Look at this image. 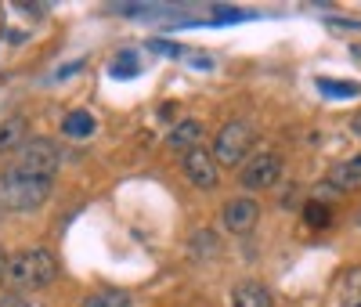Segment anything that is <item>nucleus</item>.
Listing matches in <instances>:
<instances>
[{
    "label": "nucleus",
    "instance_id": "f257e3e1",
    "mask_svg": "<svg viewBox=\"0 0 361 307\" xmlns=\"http://www.w3.org/2000/svg\"><path fill=\"white\" fill-rule=\"evenodd\" d=\"M54 279H58V260L47 250H18V253H11L8 264H4V275H0V282L8 286V293H18V296L40 293Z\"/></svg>",
    "mask_w": 361,
    "mask_h": 307
},
{
    "label": "nucleus",
    "instance_id": "f03ea898",
    "mask_svg": "<svg viewBox=\"0 0 361 307\" xmlns=\"http://www.w3.org/2000/svg\"><path fill=\"white\" fill-rule=\"evenodd\" d=\"M54 181L47 177H33V174H22L15 167H8L0 174V206L15 210V213H29V210H40L51 199Z\"/></svg>",
    "mask_w": 361,
    "mask_h": 307
},
{
    "label": "nucleus",
    "instance_id": "7ed1b4c3",
    "mask_svg": "<svg viewBox=\"0 0 361 307\" xmlns=\"http://www.w3.org/2000/svg\"><path fill=\"white\" fill-rule=\"evenodd\" d=\"M253 141H257L253 123H246V119L224 123L221 134L214 138V159H217V167H238V163H246Z\"/></svg>",
    "mask_w": 361,
    "mask_h": 307
},
{
    "label": "nucleus",
    "instance_id": "20e7f679",
    "mask_svg": "<svg viewBox=\"0 0 361 307\" xmlns=\"http://www.w3.org/2000/svg\"><path fill=\"white\" fill-rule=\"evenodd\" d=\"M58 167H62V152H58V145L47 141V138H29L18 148V159H15V170L33 174V177H47V181H54Z\"/></svg>",
    "mask_w": 361,
    "mask_h": 307
},
{
    "label": "nucleus",
    "instance_id": "39448f33",
    "mask_svg": "<svg viewBox=\"0 0 361 307\" xmlns=\"http://www.w3.org/2000/svg\"><path fill=\"white\" fill-rule=\"evenodd\" d=\"M282 177V156L279 152H257V156L246 159L243 167V184L250 192H264Z\"/></svg>",
    "mask_w": 361,
    "mask_h": 307
},
{
    "label": "nucleus",
    "instance_id": "423d86ee",
    "mask_svg": "<svg viewBox=\"0 0 361 307\" xmlns=\"http://www.w3.org/2000/svg\"><path fill=\"white\" fill-rule=\"evenodd\" d=\"M180 170H185L188 184H195V188L209 192V188H217V159H214V152L195 145L192 152H185V159H180Z\"/></svg>",
    "mask_w": 361,
    "mask_h": 307
},
{
    "label": "nucleus",
    "instance_id": "0eeeda50",
    "mask_svg": "<svg viewBox=\"0 0 361 307\" xmlns=\"http://www.w3.org/2000/svg\"><path fill=\"white\" fill-rule=\"evenodd\" d=\"M221 224L231 235H250L260 224V203L257 199H231L221 210Z\"/></svg>",
    "mask_w": 361,
    "mask_h": 307
},
{
    "label": "nucleus",
    "instance_id": "6e6552de",
    "mask_svg": "<svg viewBox=\"0 0 361 307\" xmlns=\"http://www.w3.org/2000/svg\"><path fill=\"white\" fill-rule=\"evenodd\" d=\"M231 303L235 307H275V293L257 279H246L231 289Z\"/></svg>",
    "mask_w": 361,
    "mask_h": 307
},
{
    "label": "nucleus",
    "instance_id": "1a4fd4ad",
    "mask_svg": "<svg viewBox=\"0 0 361 307\" xmlns=\"http://www.w3.org/2000/svg\"><path fill=\"white\" fill-rule=\"evenodd\" d=\"M329 184H333L336 192H357L361 188V156H350L343 163H336L329 170Z\"/></svg>",
    "mask_w": 361,
    "mask_h": 307
},
{
    "label": "nucleus",
    "instance_id": "9d476101",
    "mask_svg": "<svg viewBox=\"0 0 361 307\" xmlns=\"http://www.w3.org/2000/svg\"><path fill=\"white\" fill-rule=\"evenodd\" d=\"M94 131H98V123H94V116H90L87 109H73V112L62 116V134L73 138V141H87Z\"/></svg>",
    "mask_w": 361,
    "mask_h": 307
},
{
    "label": "nucleus",
    "instance_id": "9b49d317",
    "mask_svg": "<svg viewBox=\"0 0 361 307\" xmlns=\"http://www.w3.org/2000/svg\"><path fill=\"white\" fill-rule=\"evenodd\" d=\"M199 138H202V123H199V119H180L177 127L170 131L166 145L177 148V152H192V148L199 145Z\"/></svg>",
    "mask_w": 361,
    "mask_h": 307
},
{
    "label": "nucleus",
    "instance_id": "f8f14e48",
    "mask_svg": "<svg viewBox=\"0 0 361 307\" xmlns=\"http://www.w3.org/2000/svg\"><path fill=\"white\" fill-rule=\"evenodd\" d=\"M29 141V123L22 116H11L0 123V152H15Z\"/></svg>",
    "mask_w": 361,
    "mask_h": 307
},
{
    "label": "nucleus",
    "instance_id": "ddd939ff",
    "mask_svg": "<svg viewBox=\"0 0 361 307\" xmlns=\"http://www.w3.org/2000/svg\"><path fill=\"white\" fill-rule=\"evenodd\" d=\"M340 307H361V264L340 275Z\"/></svg>",
    "mask_w": 361,
    "mask_h": 307
},
{
    "label": "nucleus",
    "instance_id": "4468645a",
    "mask_svg": "<svg viewBox=\"0 0 361 307\" xmlns=\"http://www.w3.org/2000/svg\"><path fill=\"white\" fill-rule=\"evenodd\" d=\"M80 307H130V293L127 289H98V293H90Z\"/></svg>",
    "mask_w": 361,
    "mask_h": 307
},
{
    "label": "nucleus",
    "instance_id": "2eb2a0df",
    "mask_svg": "<svg viewBox=\"0 0 361 307\" xmlns=\"http://www.w3.org/2000/svg\"><path fill=\"white\" fill-rule=\"evenodd\" d=\"M137 69H141V61H137L134 51H119V54L112 58V66H109V73H112L116 80H130V76H137Z\"/></svg>",
    "mask_w": 361,
    "mask_h": 307
},
{
    "label": "nucleus",
    "instance_id": "dca6fc26",
    "mask_svg": "<svg viewBox=\"0 0 361 307\" xmlns=\"http://www.w3.org/2000/svg\"><path fill=\"white\" fill-rule=\"evenodd\" d=\"M318 90H322L325 98H357L361 95L357 83H336V80H329V76L318 80Z\"/></svg>",
    "mask_w": 361,
    "mask_h": 307
},
{
    "label": "nucleus",
    "instance_id": "f3484780",
    "mask_svg": "<svg viewBox=\"0 0 361 307\" xmlns=\"http://www.w3.org/2000/svg\"><path fill=\"white\" fill-rule=\"evenodd\" d=\"M304 221H307L311 228H329V224H333V210H329L325 203H318V199H311V203L304 206Z\"/></svg>",
    "mask_w": 361,
    "mask_h": 307
},
{
    "label": "nucleus",
    "instance_id": "a211bd4d",
    "mask_svg": "<svg viewBox=\"0 0 361 307\" xmlns=\"http://www.w3.org/2000/svg\"><path fill=\"white\" fill-rule=\"evenodd\" d=\"M0 307H40V303L29 300V296H18V293H4L0 296Z\"/></svg>",
    "mask_w": 361,
    "mask_h": 307
},
{
    "label": "nucleus",
    "instance_id": "6ab92c4d",
    "mask_svg": "<svg viewBox=\"0 0 361 307\" xmlns=\"http://www.w3.org/2000/svg\"><path fill=\"white\" fill-rule=\"evenodd\" d=\"M209 15H214V18H221V22H235V18H246V11H238V8H214ZM221 22H217V25H221Z\"/></svg>",
    "mask_w": 361,
    "mask_h": 307
},
{
    "label": "nucleus",
    "instance_id": "aec40b11",
    "mask_svg": "<svg viewBox=\"0 0 361 307\" xmlns=\"http://www.w3.org/2000/svg\"><path fill=\"white\" fill-rule=\"evenodd\" d=\"M152 47H156V51H163V54H185V47L166 44V40H152Z\"/></svg>",
    "mask_w": 361,
    "mask_h": 307
},
{
    "label": "nucleus",
    "instance_id": "412c9836",
    "mask_svg": "<svg viewBox=\"0 0 361 307\" xmlns=\"http://www.w3.org/2000/svg\"><path fill=\"white\" fill-rule=\"evenodd\" d=\"M354 131H357V134H361V112H357V116H354Z\"/></svg>",
    "mask_w": 361,
    "mask_h": 307
},
{
    "label": "nucleus",
    "instance_id": "4be33fe9",
    "mask_svg": "<svg viewBox=\"0 0 361 307\" xmlns=\"http://www.w3.org/2000/svg\"><path fill=\"white\" fill-rule=\"evenodd\" d=\"M4 264H8V257H4V250H0V275H4Z\"/></svg>",
    "mask_w": 361,
    "mask_h": 307
},
{
    "label": "nucleus",
    "instance_id": "5701e85b",
    "mask_svg": "<svg viewBox=\"0 0 361 307\" xmlns=\"http://www.w3.org/2000/svg\"><path fill=\"white\" fill-rule=\"evenodd\" d=\"M354 221H357V228H361V210H357V217H354Z\"/></svg>",
    "mask_w": 361,
    "mask_h": 307
}]
</instances>
